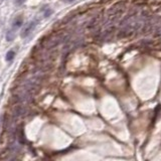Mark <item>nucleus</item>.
<instances>
[{
    "instance_id": "nucleus-1",
    "label": "nucleus",
    "mask_w": 161,
    "mask_h": 161,
    "mask_svg": "<svg viewBox=\"0 0 161 161\" xmlns=\"http://www.w3.org/2000/svg\"><path fill=\"white\" fill-rule=\"evenodd\" d=\"M125 9V3L124 2H118V3L114 4L113 6L110 8L108 11V15L109 16H117L123 13V11Z\"/></svg>"
},
{
    "instance_id": "nucleus-2",
    "label": "nucleus",
    "mask_w": 161,
    "mask_h": 161,
    "mask_svg": "<svg viewBox=\"0 0 161 161\" xmlns=\"http://www.w3.org/2000/svg\"><path fill=\"white\" fill-rule=\"evenodd\" d=\"M35 25H36V21H31V22L27 23V24L23 27L21 32H20V36H21L22 38L27 37L28 35L32 32V30L35 28Z\"/></svg>"
},
{
    "instance_id": "nucleus-3",
    "label": "nucleus",
    "mask_w": 161,
    "mask_h": 161,
    "mask_svg": "<svg viewBox=\"0 0 161 161\" xmlns=\"http://www.w3.org/2000/svg\"><path fill=\"white\" fill-rule=\"evenodd\" d=\"M152 29H153V24L151 22H147L142 26L141 31L143 34H149L152 31Z\"/></svg>"
},
{
    "instance_id": "nucleus-4",
    "label": "nucleus",
    "mask_w": 161,
    "mask_h": 161,
    "mask_svg": "<svg viewBox=\"0 0 161 161\" xmlns=\"http://www.w3.org/2000/svg\"><path fill=\"white\" fill-rule=\"evenodd\" d=\"M23 23V19L21 16H17L16 18H14L13 20V23H12V29L13 30H15V29L19 28L20 26L22 25Z\"/></svg>"
},
{
    "instance_id": "nucleus-5",
    "label": "nucleus",
    "mask_w": 161,
    "mask_h": 161,
    "mask_svg": "<svg viewBox=\"0 0 161 161\" xmlns=\"http://www.w3.org/2000/svg\"><path fill=\"white\" fill-rule=\"evenodd\" d=\"M23 112H24V109H23V107L21 105H16L15 107L13 108V116H21L23 114Z\"/></svg>"
},
{
    "instance_id": "nucleus-6",
    "label": "nucleus",
    "mask_w": 161,
    "mask_h": 161,
    "mask_svg": "<svg viewBox=\"0 0 161 161\" xmlns=\"http://www.w3.org/2000/svg\"><path fill=\"white\" fill-rule=\"evenodd\" d=\"M14 36H15V34H14V30L12 28L9 29L7 32H6V39L7 41H11L14 39Z\"/></svg>"
},
{
    "instance_id": "nucleus-7",
    "label": "nucleus",
    "mask_w": 161,
    "mask_h": 161,
    "mask_svg": "<svg viewBox=\"0 0 161 161\" xmlns=\"http://www.w3.org/2000/svg\"><path fill=\"white\" fill-rule=\"evenodd\" d=\"M14 55H15V52H14L13 50H9V52L6 53L5 59H6L7 62H11V61H12V59L14 58Z\"/></svg>"
},
{
    "instance_id": "nucleus-8",
    "label": "nucleus",
    "mask_w": 161,
    "mask_h": 161,
    "mask_svg": "<svg viewBox=\"0 0 161 161\" xmlns=\"http://www.w3.org/2000/svg\"><path fill=\"white\" fill-rule=\"evenodd\" d=\"M18 138H19V142L21 143V144H24L26 140H25V137H24V133H23V130H21V129L19 130Z\"/></svg>"
},
{
    "instance_id": "nucleus-9",
    "label": "nucleus",
    "mask_w": 161,
    "mask_h": 161,
    "mask_svg": "<svg viewBox=\"0 0 161 161\" xmlns=\"http://www.w3.org/2000/svg\"><path fill=\"white\" fill-rule=\"evenodd\" d=\"M153 36H154L155 38L161 36V28H157L156 30H155V32L153 33Z\"/></svg>"
},
{
    "instance_id": "nucleus-10",
    "label": "nucleus",
    "mask_w": 161,
    "mask_h": 161,
    "mask_svg": "<svg viewBox=\"0 0 161 161\" xmlns=\"http://www.w3.org/2000/svg\"><path fill=\"white\" fill-rule=\"evenodd\" d=\"M25 1L26 0H14V3H15V5H17V6H20V5L24 3Z\"/></svg>"
},
{
    "instance_id": "nucleus-11",
    "label": "nucleus",
    "mask_w": 161,
    "mask_h": 161,
    "mask_svg": "<svg viewBox=\"0 0 161 161\" xmlns=\"http://www.w3.org/2000/svg\"><path fill=\"white\" fill-rule=\"evenodd\" d=\"M50 13H52V10L49 9V8H46V11H44V16L46 17H49L50 15Z\"/></svg>"
},
{
    "instance_id": "nucleus-12",
    "label": "nucleus",
    "mask_w": 161,
    "mask_h": 161,
    "mask_svg": "<svg viewBox=\"0 0 161 161\" xmlns=\"http://www.w3.org/2000/svg\"><path fill=\"white\" fill-rule=\"evenodd\" d=\"M65 2H68V3H70V2H74V0H64Z\"/></svg>"
},
{
    "instance_id": "nucleus-13",
    "label": "nucleus",
    "mask_w": 161,
    "mask_h": 161,
    "mask_svg": "<svg viewBox=\"0 0 161 161\" xmlns=\"http://www.w3.org/2000/svg\"><path fill=\"white\" fill-rule=\"evenodd\" d=\"M160 22H161V21H160Z\"/></svg>"
}]
</instances>
